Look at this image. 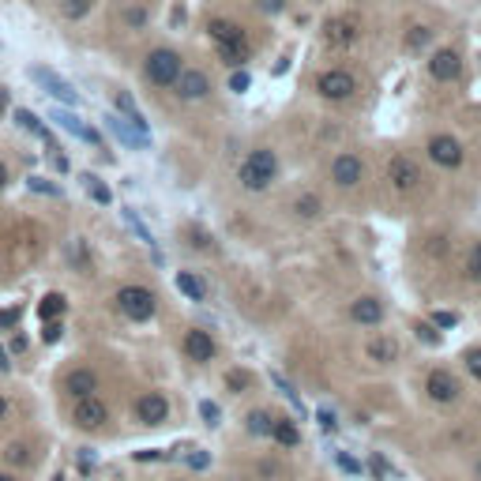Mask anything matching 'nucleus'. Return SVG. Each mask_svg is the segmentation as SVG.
<instances>
[{
  "label": "nucleus",
  "mask_w": 481,
  "mask_h": 481,
  "mask_svg": "<svg viewBox=\"0 0 481 481\" xmlns=\"http://www.w3.org/2000/svg\"><path fill=\"white\" fill-rule=\"evenodd\" d=\"M278 177V158L275 151H267V147H260V151H252L245 162H240L237 169V181H240V189H248V192H263V189H271V181Z\"/></svg>",
  "instance_id": "1"
},
{
  "label": "nucleus",
  "mask_w": 481,
  "mask_h": 481,
  "mask_svg": "<svg viewBox=\"0 0 481 481\" xmlns=\"http://www.w3.org/2000/svg\"><path fill=\"white\" fill-rule=\"evenodd\" d=\"M181 53L177 49H154L151 57L143 60V72H147V79H151L154 87H173L177 83V75H181Z\"/></svg>",
  "instance_id": "2"
},
{
  "label": "nucleus",
  "mask_w": 481,
  "mask_h": 481,
  "mask_svg": "<svg viewBox=\"0 0 481 481\" xmlns=\"http://www.w3.org/2000/svg\"><path fill=\"white\" fill-rule=\"evenodd\" d=\"M117 309L125 312L128 319L143 324V319H151V316H154L158 301H154V293L147 290V286H125V290L117 293Z\"/></svg>",
  "instance_id": "3"
},
{
  "label": "nucleus",
  "mask_w": 481,
  "mask_h": 481,
  "mask_svg": "<svg viewBox=\"0 0 481 481\" xmlns=\"http://www.w3.org/2000/svg\"><path fill=\"white\" fill-rule=\"evenodd\" d=\"M72 421H75V425H79V429H83V433H98L102 425L110 421V406H105L98 395H83V398H75Z\"/></svg>",
  "instance_id": "4"
},
{
  "label": "nucleus",
  "mask_w": 481,
  "mask_h": 481,
  "mask_svg": "<svg viewBox=\"0 0 481 481\" xmlns=\"http://www.w3.org/2000/svg\"><path fill=\"white\" fill-rule=\"evenodd\" d=\"M316 90H319V98H327V102H346V98H354L357 79L346 68H331L316 79Z\"/></svg>",
  "instance_id": "5"
},
{
  "label": "nucleus",
  "mask_w": 481,
  "mask_h": 481,
  "mask_svg": "<svg viewBox=\"0 0 481 481\" xmlns=\"http://www.w3.org/2000/svg\"><path fill=\"white\" fill-rule=\"evenodd\" d=\"M425 151H429V158H433L436 166H444V169H459V166H462V158H466L462 143H459L455 136H433Z\"/></svg>",
  "instance_id": "6"
},
{
  "label": "nucleus",
  "mask_w": 481,
  "mask_h": 481,
  "mask_svg": "<svg viewBox=\"0 0 481 481\" xmlns=\"http://www.w3.org/2000/svg\"><path fill=\"white\" fill-rule=\"evenodd\" d=\"M387 181H391L398 192H413V189L421 184V169H418V162H413V158L395 154L391 162H387Z\"/></svg>",
  "instance_id": "7"
},
{
  "label": "nucleus",
  "mask_w": 481,
  "mask_h": 481,
  "mask_svg": "<svg viewBox=\"0 0 481 481\" xmlns=\"http://www.w3.org/2000/svg\"><path fill=\"white\" fill-rule=\"evenodd\" d=\"M429 75L436 79V83H451V79L462 75V57L455 49H436L433 60H429Z\"/></svg>",
  "instance_id": "8"
},
{
  "label": "nucleus",
  "mask_w": 481,
  "mask_h": 481,
  "mask_svg": "<svg viewBox=\"0 0 481 481\" xmlns=\"http://www.w3.org/2000/svg\"><path fill=\"white\" fill-rule=\"evenodd\" d=\"M361 173H365V166H361V158L342 151L335 162H331V181L339 184V189H354V184H361Z\"/></svg>",
  "instance_id": "9"
},
{
  "label": "nucleus",
  "mask_w": 481,
  "mask_h": 481,
  "mask_svg": "<svg viewBox=\"0 0 481 481\" xmlns=\"http://www.w3.org/2000/svg\"><path fill=\"white\" fill-rule=\"evenodd\" d=\"M173 87H177L181 102H199V98L211 95V79L204 72H196V68H189V72L181 68V75H177V83H173Z\"/></svg>",
  "instance_id": "10"
},
{
  "label": "nucleus",
  "mask_w": 481,
  "mask_h": 481,
  "mask_svg": "<svg viewBox=\"0 0 481 481\" xmlns=\"http://www.w3.org/2000/svg\"><path fill=\"white\" fill-rule=\"evenodd\" d=\"M425 391H429L433 403H455L459 398V380L451 376L448 369H436V372H429V380H425Z\"/></svg>",
  "instance_id": "11"
},
{
  "label": "nucleus",
  "mask_w": 481,
  "mask_h": 481,
  "mask_svg": "<svg viewBox=\"0 0 481 481\" xmlns=\"http://www.w3.org/2000/svg\"><path fill=\"white\" fill-rule=\"evenodd\" d=\"M136 418L143 425H162L169 418V403H166V395H158V391H147L136 398Z\"/></svg>",
  "instance_id": "12"
},
{
  "label": "nucleus",
  "mask_w": 481,
  "mask_h": 481,
  "mask_svg": "<svg viewBox=\"0 0 481 481\" xmlns=\"http://www.w3.org/2000/svg\"><path fill=\"white\" fill-rule=\"evenodd\" d=\"M31 79H34V83H42V87H46L57 102H68V105H75V102H79L75 87H72V83H64V79H60L57 72H49V68H31Z\"/></svg>",
  "instance_id": "13"
},
{
  "label": "nucleus",
  "mask_w": 481,
  "mask_h": 481,
  "mask_svg": "<svg viewBox=\"0 0 481 481\" xmlns=\"http://www.w3.org/2000/svg\"><path fill=\"white\" fill-rule=\"evenodd\" d=\"M184 354H189L196 365H207L211 357H215V339L207 335V331H199V327H192L189 335H184Z\"/></svg>",
  "instance_id": "14"
},
{
  "label": "nucleus",
  "mask_w": 481,
  "mask_h": 481,
  "mask_svg": "<svg viewBox=\"0 0 481 481\" xmlns=\"http://www.w3.org/2000/svg\"><path fill=\"white\" fill-rule=\"evenodd\" d=\"M64 391L72 398H83V395H95L98 391V376L90 369H72L68 376H64Z\"/></svg>",
  "instance_id": "15"
},
{
  "label": "nucleus",
  "mask_w": 481,
  "mask_h": 481,
  "mask_svg": "<svg viewBox=\"0 0 481 481\" xmlns=\"http://www.w3.org/2000/svg\"><path fill=\"white\" fill-rule=\"evenodd\" d=\"M350 319H354V324H365V327H376L384 319V305L376 297H357L350 305Z\"/></svg>",
  "instance_id": "16"
},
{
  "label": "nucleus",
  "mask_w": 481,
  "mask_h": 481,
  "mask_svg": "<svg viewBox=\"0 0 481 481\" xmlns=\"http://www.w3.org/2000/svg\"><path fill=\"white\" fill-rule=\"evenodd\" d=\"M248 38H233V42H218V60L230 64V68H245L248 64Z\"/></svg>",
  "instance_id": "17"
},
{
  "label": "nucleus",
  "mask_w": 481,
  "mask_h": 481,
  "mask_svg": "<svg viewBox=\"0 0 481 481\" xmlns=\"http://www.w3.org/2000/svg\"><path fill=\"white\" fill-rule=\"evenodd\" d=\"M324 38H327L331 46H350L354 38H357V23L354 19H331L324 26Z\"/></svg>",
  "instance_id": "18"
},
{
  "label": "nucleus",
  "mask_w": 481,
  "mask_h": 481,
  "mask_svg": "<svg viewBox=\"0 0 481 481\" xmlns=\"http://www.w3.org/2000/svg\"><path fill=\"white\" fill-rule=\"evenodd\" d=\"M49 120H57L60 128L75 132V136H79V139H87V143H102V139H98V132H95V128H83V125H79V117H72V113H60V110H57V113H49Z\"/></svg>",
  "instance_id": "19"
},
{
  "label": "nucleus",
  "mask_w": 481,
  "mask_h": 481,
  "mask_svg": "<svg viewBox=\"0 0 481 481\" xmlns=\"http://www.w3.org/2000/svg\"><path fill=\"white\" fill-rule=\"evenodd\" d=\"M16 125H19V128H26V132H34L38 139H46V143L53 147V151H57V143H53L49 128H46V125H42V120H38V117H34L31 110H16Z\"/></svg>",
  "instance_id": "20"
},
{
  "label": "nucleus",
  "mask_w": 481,
  "mask_h": 481,
  "mask_svg": "<svg viewBox=\"0 0 481 481\" xmlns=\"http://www.w3.org/2000/svg\"><path fill=\"white\" fill-rule=\"evenodd\" d=\"M117 110H120V113H125V117H128V125H132V128H136V132H139V136H147V120H143V113L136 110V102H132V98L125 95V90H117Z\"/></svg>",
  "instance_id": "21"
},
{
  "label": "nucleus",
  "mask_w": 481,
  "mask_h": 481,
  "mask_svg": "<svg viewBox=\"0 0 481 481\" xmlns=\"http://www.w3.org/2000/svg\"><path fill=\"white\" fill-rule=\"evenodd\" d=\"M207 34L215 38V46L218 42H233V38H245V31H240L237 23H230V19H211L207 23Z\"/></svg>",
  "instance_id": "22"
},
{
  "label": "nucleus",
  "mask_w": 481,
  "mask_h": 481,
  "mask_svg": "<svg viewBox=\"0 0 481 481\" xmlns=\"http://www.w3.org/2000/svg\"><path fill=\"white\" fill-rule=\"evenodd\" d=\"M369 357H372V361H380V365H391V361L398 357V346H395V339L380 335L376 342H369Z\"/></svg>",
  "instance_id": "23"
},
{
  "label": "nucleus",
  "mask_w": 481,
  "mask_h": 481,
  "mask_svg": "<svg viewBox=\"0 0 481 481\" xmlns=\"http://www.w3.org/2000/svg\"><path fill=\"white\" fill-rule=\"evenodd\" d=\"M271 436L278 440V444H282V448H297L301 444V433H297V425H293V421H278L275 418V425H271Z\"/></svg>",
  "instance_id": "24"
},
{
  "label": "nucleus",
  "mask_w": 481,
  "mask_h": 481,
  "mask_svg": "<svg viewBox=\"0 0 481 481\" xmlns=\"http://www.w3.org/2000/svg\"><path fill=\"white\" fill-rule=\"evenodd\" d=\"M177 290L184 293V297H192V301H204V297H207L204 278H196V275H189V271H181V275H177Z\"/></svg>",
  "instance_id": "25"
},
{
  "label": "nucleus",
  "mask_w": 481,
  "mask_h": 481,
  "mask_svg": "<svg viewBox=\"0 0 481 481\" xmlns=\"http://www.w3.org/2000/svg\"><path fill=\"white\" fill-rule=\"evenodd\" d=\"M68 309V301H64V293H46L42 301H38V316L42 319H60V312Z\"/></svg>",
  "instance_id": "26"
},
{
  "label": "nucleus",
  "mask_w": 481,
  "mask_h": 481,
  "mask_svg": "<svg viewBox=\"0 0 481 481\" xmlns=\"http://www.w3.org/2000/svg\"><path fill=\"white\" fill-rule=\"evenodd\" d=\"M271 425H275V418L267 410H252L248 418H245V429L252 433V436H271Z\"/></svg>",
  "instance_id": "27"
},
{
  "label": "nucleus",
  "mask_w": 481,
  "mask_h": 481,
  "mask_svg": "<svg viewBox=\"0 0 481 481\" xmlns=\"http://www.w3.org/2000/svg\"><path fill=\"white\" fill-rule=\"evenodd\" d=\"M293 211H297V218H319V196H297V204H293Z\"/></svg>",
  "instance_id": "28"
},
{
  "label": "nucleus",
  "mask_w": 481,
  "mask_h": 481,
  "mask_svg": "<svg viewBox=\"0 0 481 481\" xmlns=\"http://www.w3.org/2000/svg\"><path fill=\"white\" fill-rule=\"evenodd\" d=\"M4 462H8V466H26V462H31V451H26V444H8Z\"/></svg>",
  "instance_id": "29"
},
{
  "label": "nucleus",
  "mask_w": 481,
  "mask_h": 481,
  "mask_svg": "<svg viewBox=\"0 0 481 481\" xmlns=\"http://www.w3.org/2000/svg\"><path fill=\"white\" fill-rule=\"evenodd\" d=\"M87 8H90V0H60V11H64L68 19H83Z\"/></svg>",
  "instance_id": "30"
},
{
  "label": "nucleus",
  "mask_w": 481,
  "mask_h": 481,
  "mask_svg": "<svg viewBox=\"0 0 481 481\" xmlns=\"http://www.w3.org/2000/svg\"><path fill=\"white\" fill-rule=\"evenodd\" d=\"M429 38H433L429 26H413V31L406 34V49H421V46H429Z\"/></svg>",
  "instance_id": "31"
},
{
  "label": "nucleus",
  "mask_w": 481,
  "mask_h": 481,
  "mask_svg": "<svg viewBox=\"0 0 481 481\" xmlns=\"http://www.w3.org/2000/svg\"><path fill=\"white\" fill-rule=\"evenodd\" d=\"M466 275H470L474 282H481V240L470 248V256H466Z\"/></svg>",
  "instance_id": "32"
},
{
  "label": "nucleus",
  "mask_w": 481,
  "mask_h": 481,
  "mask_svg": "<svg viewBox=\"0 0 481 481\" xmlns=\"http://www.w3.org/2000/svg\"><path fill=\"white\" fill-rule=\"evenodd\" d=\"M60 335H64L60 319H42V342H60Z\"/></svg>",
  "instance_id": "33"
},
{
  "label": "nucleus",
  "mask_w": 481,
  "mask_h": 481,
  "mask_svg": "<svg viewBox=\"0 0 481 481\" xmlns=\"http://www.w3.org/2000/svg\"><path fill=\"white\" fill-rule=\"evenodd\" d=\"M462 361H466V372H470L474 380H481V346L466 350V354H462Z\"/></svg>",
  "instance_id": "34"
},
{
  "label": "nucleus",
  "mask_w": 481,
  "mask_h": 481,
  "mask_svg": "<svg viewBox=\"0 0 481 481\" xmlns=\"http://www.w3.org/2000/svg\"><path fill=\"white\" fill-rule=\"evenodd\" d=\"M226 387H230L233 395H240L248 387V372H240V369H233V372H226Z\"/></svg>",
  "instance_id": "35"
},
{
  "label": "nucleus",
  "mask_w": 481,
  "mask_h": 481,
  "mask_svg": "<svg viewBox=\"0 0 481 481\" xmlns=\"http://www.w3.org/2000/svg\"><path fill=\"white\" fill-rule=\"evenodd\" d=\"M87 189H90V196H95L98 199V204H110V189H102V184H98V177H90V173H87Z\"/></svg>",
  "instance_id": "36"
},
{
  "label": "nucleus",
  "mask_w": 481,
  "mask_h": 481,
  "mask_svg": "<svg viewBox=\"0 0 481 481\" xmlns=\"http://www.w3.org/2000/svg\"><path fill=\"white\" fill-rule=\"evenodd\" d=\"M256 8L263 11V16H278V11L286 8V0H256Z\"/></svg>",
  "instance_id": "37"
},
{
  "label": "nucleus",
  "mask_w": 481,
  "mask_h": 481,
  "mask_svg": "<svg viewBox=\"0 0 481 481\" xmlns=\"http://www.w3.org/2000/svg\"><path fill=\"white\" fill-rule=\"evenodd\" d=\"M125 19H128L132 26H143V23H147V8H128Z\"/></svg>",
  "instance_id": "38"
},
{
  "label": "nucleus",
  "mask_w": 481,
  "mask_h": 481,
  "mask_svg": "<svg viewBox=\"0 0 481 481\" xmlns=\"http://www.w3.org/2000/svg\"><path fill=\"white\" fill-rule=\"evenodd\" d=\"M413 331H418V339H421V342H440V335H436V331H433L429 324H418Z\"/></svg>",
  "instance_id": "39"
},
{
  "label": "nucleus",
  "mask_w": 481,
  "mask_h": 481,
  "mask_svg": "<svg viewBox=\"0 0 481 481\" xmlns=\"http://www.w3.org/2000/svg\"><path fill=\"white\" fill-rule=\"evenodd\" d=\"M31 189H34V192H49V196H57V189H53V184H46L42 177H31Z\"/></svg>",
  "instance_id": "40"
},
{
  "label": "nucleus",
  "mask_w": 481,
  "mask_h": 481,
  "mask_svg": "<svg viewBox=\"0 0 481 481\" xmlns=\"http://www.w3.org/2000/svg\"><path fill=\"white\" fill-rule=\"evenodd\" d=\"M245 87H248V75H245V72H237V75L230 79V90H237V95H240Z\"/></svg>",
  "instance_id": "41"
},
{
  "label": "nucleus",
  "mask_w": 481,
  "mask_h": 481,
  "mask_svg": "<svg viewBox=\"0 0 481 481\" xmlns=\"http://www.w3.org/2000/svg\"><path fill=\"white\" fill-rule=\"evenodd\" d=\"M433 319H436V327H451L455 324V312H436Z\"/></svg>",
  "instance_id": "42"
},
{
  "label": "nucleus",
  "mask_w": 481,
  "mask_h": 481,
  "mask_svg": "<svg viewBox=\"0 0 481 481\" xmlns=\"http://www.w3.org/2000/svg\"><path fill=\"white\" fill-rule=\"evenodd\" d=\"M16 319H19V309H4V312H0V327L16 324Z\"/></svg>",
  "instance_id": "43"
},
{
  "label": "nucleus",
  "mask_w": 481,
  "mask_h": 481,
  "mask_svg": "<svg viewBox=\"0 0 481 481\" xmlns=\"http://www.w3.org/2000/svg\"><path fill=\"white\" fill-rule=\"evenodd\" d=\"M339 466H342V470H350V474H357V470H361V466H357L350 455H339Z\"/></svg>",
  "instance_id": "44"
},
{
  "label": "nucleus",
  "mask_w": 481,
  "mask_h": 481,
  "mask_svg": "<svg viewBox=\"0 0 481 481\" xmlns=\"http://www.w3.org/2000/svg\"><path fill=\"white\" fill-rule=\"evenodd\" d=\"M204 413H207V421H211V425H218V410L211 406V403H204Z\"/></svg>",
  "instance_id": "45"
},
{
  "label": "nucleus",
  "mask_w": 481,
  "mask_h": 481,
  "mask_svg": "<svg viewBox=\"0 0 481 481\" xmlns=\"http://www.w3.org/2000/svg\"><path fill=\"white\" fill-rule=\"evenodd\" d=\"M11 350H16V354H19V350H26V339H23V335H16V339H11Z\"/></svg>",
  "instance_id": "46"
},
{
  "label": "nucleus",
  "mask_w": 481,
  "mask_h": 481,
  "mask_svg": "<svg viewBox=\"0 0 481 481\" xmlns=\"http://www.w3.org/2000/svg\"><path fill=\"white\" fill-rule=\"evenodd\" d=\"M8 369H11V361H8V354H4V350H0V372H8Z\"/></svg>",
  "instance_id": "47"
},
{
  "label": "nucleus",
  "mask_w": 481,
  "mask_h": 481,
  "mask_svg": "<svg viewBox=\"0 0 481 481\" xmlns=\"http://www.w3.org/2000/svg\"><path fill=\"white\" fill-rule=\"evenodd\" d=\"M4 184H8V166L0 162V189H4Z\"/></svg>",
  "instance_id": "48"
},
{
  "label": "nucleus",
  "mask_w": 481,
  "mask_h": 481,
  "mask_svg": "<svg viewBox=\"0 0 481 481\" xmlns=\"http://www.w3.org/2000/svg\"><path fill=\"white\" fill-rule=\"evenodd\" d=\"M4 105H8V95H4V90H0V113H4Z\"/></svg>",
  "instance_id": "49"
},
{
  "label": "nucleus",
  "mask_w": 481,
  "mask_h": 481,
  "mask_svg": "<svg viewBox=\"0 0 481 481\" xmlns=\"http://www.w3.org/2000/svg\"><path fill=\"white\" fill-rule=\"evenodd\" d=\"M4 413H8V403H4V398H0V418H4Z\"/></svg>",
  "instance_id": "50"
},
{
  "label": "nucleus",
  "mask_w": 481,
  "mask_h": 481,
  "mask_svg": "<svg viewBox=\"0 0 481 481\" xmlns=\"http://www.w3.org/2000/svg\"><path fill=\"white\" fill-rule=\"evenodd\" d=\"M0 481H16V477H11V474H0Z\"/></svg>",
  "instance_id": "51"
},
{
  "label": "nucleus",
  "mask_w": 481,
  "mask_h": 481,
  "mask_svg": "<svg viewBox=\"0 0 481 481\" xmlns=\"http://www.w3.org/2000/svg\"><path fill=\"white\" fill-rule=\"evenodd\" d=\"M477 481H481V462H477Z\"/></svg>",
  "instance_id": "52"
},
{
  "label": "nucleus",
  "mask_w": 481,
  "mask_h": 481,
  "mask_svg": "<svg viewBox=\"0 0 481 481\" xmlns=\"http://www.w3.org/2000/svg\"><path fill=\"white\" fill-rule=\"evenodd\" d=\"M57 481H64V477H57Z\"/></svg>",
  "instance_id": "53"
}]
</instances>
